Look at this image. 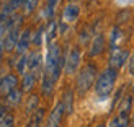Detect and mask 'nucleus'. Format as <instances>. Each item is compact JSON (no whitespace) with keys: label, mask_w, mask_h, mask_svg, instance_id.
I'll use <instances>...</instances> for the list:
<instances>
[{"label":"nucleus","mask_w":134,"mask_h":127,"mask_svg":"<svg viewBox=\"0 0 134 127\" xmlns=\"http://www.w3.org/2000/svg\"><path fill=\"white\" fill-rule=\"evenodd\" d=\"M16 88H18V77L15 73H7L3 78H0V95L2 96H7Z\"/></svg>","instance_id":"6"},{"label":"nucleus","mask_w":134,"mask_h":127,"mask_svg":"<svg viewBox=\"0 0 134 127\" xmlns=\"http://www.w3.org/2000/svg\"><path fill=\"white\" fill-rule=\"evenodd\" d=\"M95 80H97V65L92 64V62L83 65V69L79 72L77 82H75L77 93H79L80 96H83L85 93L88 91L93 85H95Z\"/></svg>","instance_id":"3"},{"label":"nucleus","mask_w":134,"mask_h":127,"mask_svg":"<svg viewBox=\"0 0 134 127\" xmlns=\"http://www.w3.org/2000/svg\"><path fill=\"white\" fill-rule=\"evenodd\" d=\"M57 2H59V0H48V2H46L44 10H43V16H46V18L52 20V16H54V10H56V5H57Z\"/></svg>","instance_id":"21"},{"label":"nucleus","mask_w":134,"mask_h":127,"mask_svg":"<svg viewBox=\"0 0 134 127\" xmlns=\"http://www.w3.org/2000/svg\"><path fill=\"white\" fill-rule=\"evenodd\" d=\"M21 96H23V90H13L12 93H8V95L5 96V104H8V106H16L20 104V101H21Z\"/></svg>","instance_id":"16"},{"label":"nucleus","mask_w":134,"mask_h":127,"mask_svg":"<svg viewBox=\"0 0 134 127\" xmlns=\"http://www.w3.org/2000/svg\"><path fill=\"white\" fill-rule=\"evenodd\" d=\"M10 3H12V7H13V8H18V7H21L23 3H25V0H10Z\"/></svg>","instance_id":"27"},{"label":"nucleus","mask_w":134,"mask_h":127,"mask_svg":"<svg viewBox=\"0 0 134 127\" xmlns=\"http://www.w3.org/2000/svg\"><path fill=\"white\" fill-rule=\"evenodd\" d=\"M15 8L12 7V3H3L2 7H0V23H5V21H8V20L15 15Z\"/></svg>","instance_id":"18"},{"label":"nucleus","mask_w":134,"mask_h":127,"mask_svg":"<svg viewBox=\"0 0 134 127\" xmlns=\"http://www.w3.org/2000/svg\"><path fill=\"white\" fill-rule=\"evenodd\" d=\"M57 28H59V25L56 20H51L49 25H48V28H46V43H48L49 46L54 43V39L57 36Z\"/></svg>","instance_id":"15"},{"label":"nucleus","mask_w":134,"mask_h":127,"mask_svg":"<svg viewBox=\"0 0 134 127\" xmlns=\"http://www.w3.org/2000/svg\"><path fill=\"white\" fill-rule=\"evenodd\" d=\"M54 85H56V82L52 78L43 75V78H41V91H43V95L44 96H49L51 93H52V90H54Z\"/></svg>","instance_id":"19"},{"label":"nucleus","mask_w":134,"mask_h":127,"mask_svg":"<svg viewBox=\"0 0 134 127\" xmlns=\"http://www.w3.org/2000/svg\"><path fill=\"white\" fill-rule=\"evenodd\" d=\"M62 104H64V109H65V114H72L74 112V90L67 88L64 91V96H62Z\"/></svg>","instance_id":"14"},{"label":"nucleus","mask_w":134,"mask_h":127,"mask_svg":"<svg viewBox=\"0 0 134 127\" xmlns=\"http://www.w3.org/2000/svg\"><path fill=\"white\" fill-rule=\"evenodd\" d=\"M131 124H132V127H134V119H132V122H131Z\"/></svg>","instance_id":"33"},{"label":"nucleus","mask_w":134,"mask_h":127,"mask_svg":"<svg viewBox=\"0 0 134 127\" xmlns=\"http://www.w3.org/2000/svg\"><path fill=\"white\" fill-rule=\"evenodd\" d=\"M36 7H38V0H25V3H23V8H25L26 15L33 13L36 10Z\"/></svg>","instance_id":"24"},{"label":"nucleus","mask_w":134,"mask_h":127,"mask_svg":"<svg viewBox=\"0 0 134 127\" xmlns=\"http://www.w3.org/2000/svg\"><path fill=\"white\" fill-rule=\"evenodd\" d=\"M5 114H7V112H5V108H0V121L5 117Z\"/></svg>","instance_id":"29"},{"label":"nucleus","mask_w":134,"mask_h":127,"mask_svg":"<svg viewBox=\"0 0 134 127\" xmlns=\"http://www.w3.org/2000/svg\"><path fill=\"white\" fill-rule=\"evenodd\" d=\"M0 127H15V117H13V114H5V117L0 121Z\"/></svg>","instance_id":"26"},{"label":"nucleus","mask_w":134,"mask_h":127,"mask_svg":"<svg viewBox=\"0 0 134 127\" xmlns=\"http://www.w3.org/2000/svg\"><path fill=\"white\" fill-rule=\"evenodd\" d=\"M116 78H118V70L110 69V67H108V69H105L98 75L97 82H95V93H97V96L100 99L110 98V95L113 93V88H115Z\"/></svg>","instance_id":"2"},{"label":"nucleus","mask_w":134,"mask_h":127,"mask_svg":"<svg viewBox=\"0 0 134 127\" xmlns=\"http://www.w3.org/2000/svg\"><path fill=\"white\" fill-rule=\"evenodd\" d=\"M28 70V56H20L18 62H16V72L20 75H26Z\"/></svg>","instance_id":"23"},{"label":"nucleus","mask_w":134,"mask_h":127,"mask_svg":"<svg viewBox=\"0 0 134 127\" xmlns=\"http://www.w3.org/2000/svg\"><path fill=\"white\" fill-rule=\"evenodd\" d=\"M20 28H13V29H10L8 33L5 34V38H3V41H2V44H3V51H7V52H12V51H15L16 49V44H18V39H20Z\"/></svg>","instance_id":"9"},{"label":"nucleus","mask_w":134,"mask_h":127,"mask_svg":"<svg viewBox=\"0 0 134 127\" xmlns=\"http://www.w3.org/2000/svg\"><path fill=\"white\" fill-rule=\"evenodd\" d=\"M128 125H129V112L119 109L118 116L111 121L110 127H128Z\"/></svg>","instance_id":"13"},{"label":"nucleus","mask_w":134,"mask_h":127,"mask_svg":"<svg viewBox=\"0 0 134 127\" xmlns=\"http://www.w3.org/2000/svg\"><path fill=\"white\" fill-rule=\"evenodd\" d=\"M80 59H82V52L80 49L77 47H72V51L69 52V56L65 57V65H64V70L67 75H72V73H75L79 65H80Z\"/></svg>","instance_id":"4"},{"label":"nucleus","mask_w":134,"mask_h":127,"mask_svg":"<svg viewBox=\"0 0 134 127\" xmlns=\"http://www.w3.org/2000/svg\"><path fill=\"white\" fill-rule=\"evenodd\" d=\"M0 108H2V106H0Z\"/></svg>","instance_id":"34"},{"label":"nucleus","mask_w":134,"mask_h":127,"mask_svg":"<svg viewBox=\"0 0 134 127\" xmlns=\"http://www.w3.org/2000/svg\"><path fill=\"white\" fill-rule=\"evenodd\" d=\"M129 57V52L124 51V49H111L110 52V57H108V64H110V69H115L119 70L121 67L126 64V59Z\"/></svg>","instance_id":"5"},{"label":"nucleus","mask_w":134,"mask_h":127,"mask_svg":"<svg viewBox=\"0 0 134 127\" xmlns=\"http://www.w3.org/2000/svg\"><path fill=\"white\" fill-rule=\"evenodd\" d=\"M41 62H43V59H41V54H39L38 51H33L31 54L28 56V72L33 73L36 78L39 75V72H41Z\"/></svg>","instance_id":"10"},{"label":"nucleus","mask_w":134,"mask_h":127,"mask_svg":"<svg viewBox=\"0 0 134 127\" xmlns=\"http://www.w3.org/2000/svg\"><path fill=\"white\" fill-rule=\"evenodd\" d=\"M80 15V7L77 3H69L62 11V20L65 23H74Z\"/></svg>","instance_id":"11"},{"label":"nucleus","mask_w":134,"mask_h":127,"mask_svg":"<svg viewBox=\"0 0 134 127\" xmlns=\"http://www.w3.org/2000/svg\"><path fill=\"white\" fill-rule=\"evenodd\" d=\"M132 98H134V86H132Z\"/></svg>","instance_id":"32"},{"label":"nucleus","mask_w":134,"mask_h":127,"mask_svg":"<svg viewBox=\"0 0 134 127\" xmlns=\"http://www.w3.org/2000/svg\"><path fill=\"white\" fill-rule=\"evenodd\" d=\"M43 117H44V109L39 108L35 114H31V121H30V127H39L43 122Z\"/></svg>","instance_id":"22"},{"label":"nucleus","mask_w":134,"mask_h":127,"mask_svg":"<svg viewBox=\"0 0 134 127\" xmlns=\"http://www.w3.org/2000/svg\"><path fill=\"white\" fill-rule=\"evenodd\" d=\"M44 26H39V28L36 29V33L33 34V44L35 46H41V38H43V34H44Z\"/></svg>","instance_id":"25"},{"label":"nucleus","mask_w":134,"mask_h":127,"mask_svg":"<svg viewBox=\"0 0 134 127\" xmlns=\"http://www.w3.org/2000/svg\"><path fill=\"white\" fill-rule=\"evenodd\" d=\"M97 127H105V124H100V125H97Z\"/></svg>","instance_id":"31"},{"label":"nucleus","mask_w":134,"mask_h":127,"mask_svg":"<svg viewBox=\"0 0 134 127\" xmlns=\"http://www.w3.org/2000/svg\"><path fill=\"white\" fill-rule=\"evenodd\" d=\"M35 83H36V77L28 72L26 75H23V86H21V90L23 91H31L33 86H35Z\"/></svg>","instance_id":"20"},{"label":"nucleus","mask_w":134,"mask_h":127,"mask_svg":"<svg viewBox=\"0 0 134 127\" xmlns=\"http://www.w3.org/2000/svg\"><path fill=\"white\" fill-rule=\"evenodd\" d=\"M2 57H3V44L0 43V62H2Z\"/></svg>","instance_id":"30"},{"label":"nucleus","mask_w":134,"mask_h":127,"mask_svg":"<svg viewBox=\"0 0 134 127\" xmlns=\"http://www.w3.org/2000/svg\"><path fill=\"white\" fill-rule=\"evenodd\" d=\"M105 51V36L103 34H97L92 41L90 46V57H97Z\"/></svg>","instance_id":"12"},{"label":"nucleus","mask_w":134,"mask_h":127,"mask_svg":"<svg viewBox=\"0 0 134 127\" xmlns=\"http://www.w3.org/2000/svg\"><path fill=\"white\" fill-rule=\"evenodd\" d=\"M65 65V57L62 56L61 46L57 43H52L48 47V54L44 59V67H43V75L52 78L54 82H57L61 77V72Z\"/></svg>","instance_id":"1"},{"label":"nucleus","mask_w":134,"mask_h":127,"mask_svg":"<svg viewBox=\"0 0 134 127\" xmlns=\"http://www.w3.org/2000/svg\"><path fill=\"white\" fill-rule=\"evenodd\" d=\"M33 43V33H31V28H26L21 31L20 34V39H18V44H16V49L15 52L18 56H25V52L28 51V47Z\"/></svg>","instance_id":"7"},{"label":"nucleus","mask_w":134,"mask_h":127,"mask_svg":"<svg viewBox=\"0 0 134 127\" xmlns=\"http://www.w3.org/2000/svg\"><path fill=\"white\" fill-rule=\"evenodd\" d=\"M64 114H65L64 104H62V101H59L54 106V109L51 111V114L48 117V122H46V127H59V125H61V122H62Z\"/></svg>","instance_id":"8"},{"label":"nucleus","mask_w":134,"mask_h":127,"mask_svg":"<svg viewBox=\"0 0 134 127\" xmlns=\"http://www.w3.org/2000/svg\"><path fill=\"white\" fill-rule=\"evenodd\" d=\"M39 96L38 95H30L28 99H26V104H25V111L28 114H35V112L39 109Z\"/></svg>","instance_id":"17"},{"label":"nucleus","mask_w":134,"mask_h":127,"mask_svg":"<svg viewBox=\"0 0 134 127\" xmlns=\"http://www.w3.org/2000/svg\"><path fill=\"white\" fill-rule=\"evenodd\" d=\"M129 72H131V75L134 77V54H132L131 59H129Z\"/></svg>","instance_id":"28"}]
</instances>
